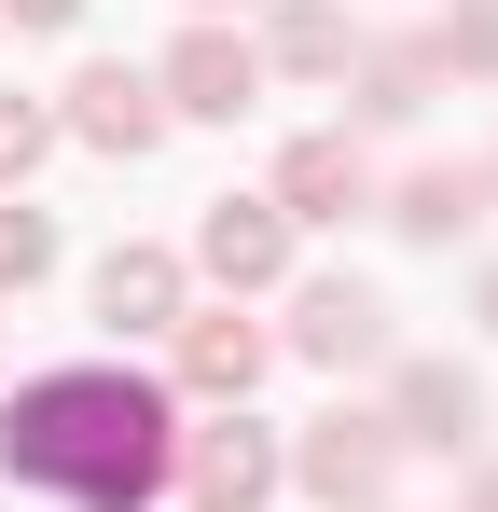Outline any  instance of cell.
Wrapping results in <instances>:
<instances>
[{
  "label": "cell",
  "instance_id": "obj_8",
  "mask_svg": "<svg viewBox=\"0 0 498 512\" xmlns=\"http://www.w3.org/2000/svg\"><path fill=\"white\" fill-rule=\"evenodd\" d=\"M0 277H42V222H0Z\"/></svg>",
  "mask_w": 498,
  "mask_h": 512
},
{
  "label": "cell",
  "instance_id": "obj_2",
  "mask_svg": "<svg viewBox=\"0 0 498 512\" xmlns=\"http://www.w3.org/2000/svg\"><path fill=\"white\" fill-rule=\"evenodd\" d=\"M83 125H97V139H125V153H139V139H153V97L125 84V70H97V84H83Z\"/></svg>",
  "mask_w": 498,
  "mask_h": 512
},
{
  "label": "cell",
  "instance_id": "obj_4",
  "mask_svg": "<svg viewBox=\"0 0 498 512\" xmlns=\"http://www.w3.org/2000/svg\"><path fill=\"white\" fill-rule=\"evenodd\" d=\"M208 263H222V277H263V263H277V222H263V208H222V222H208Z\"/></svg>",
  "mask_w": 498,
  "mask_h": 512
},
{
  "label": "cell",
  "instance_id": "obj_3",
  "mask_svg": "<svg viewBox=\"0 0 498 512\" xmlns=\"http://www.w3.org/2000/svg\"><path fill=\"white\" fill-rule=\"evenodd\" d=\"M180 97H194V111H236V97H249V56H236V42H194V56H180Z\"/></svg>",
  "mask_w": 498,
  "mask_h": 512
},
{
  "label": "cell",
  "instance_id": "obj_1",
  "mask_svg": "<svg viewBox=\"0 0 498 512\" xmlns=\"http://www.w3.org/2000/svg\"><path fill=\"white\" fill-rule=\"evenodd\" d=\"M153 457H166V402L125 388V374H56V388L14 402V471L28 485H70V499L125 512L153 485Z\"/></svg>",
  "mask_w": 498,
  "mask_h": 512
},
{
  "label": "cell",
  "instance_id": "obj_10",
  "mask_svg": "<svg viewBox=\"0 0 498 512\" xmlns=\"http://www.w3.org/2000/svg\"><path fill=\"white\" fill-rule=\"evenodd\" d=\"M14 14H70V0H14Z\"/></svg>",
  "mask_w": 498,
  "mask_h": 512
},
{
  "label": "cell",
  "instance_id": "obj_7",
  "mask_svg": "<svg viewBox=\"0 0 498 512\" xmlns=\"http://www.w3.org/2000/svg\"><path fill=\"white\" fill-rule=\"evenodd\" d=\"M194 374L208 388H249V333H194Z\"/></svg>",
  "mask_w": 498,
  "mask_h": 512
},
{
  "label": "cell",
  "instance_id": "obj_5",
  "mask_svg": "<svg viewBox=\"0 0 498 512\" xmlns=\"http://www.w3.org/2000/svg\"><path fill=\"white\" fill-rule=\"evenodd\" d=\"M97 291H111V319H153V305H166V263H153V250H125Z\"/></svg>",
  "mask_w": 498,
  "mask_h": 512
},
{
  "label": "cell",
  "instance_id": "obj_6",
  "mask_svg": "<svg viewBox=\"0 0 498 512\" xmlns=\"http://www.w3.org/2000/svg\"><path fill=\"white\" fill-rule=\"evenodd\" d=\"M194 471H208V499H249V485H263V443H208Z\"/></svg>",
  "mask_w": 498,
  "mask_h": 512
},
{
  "label": "cell",
  "instance_id": "obj_9",
  "mask_svg": "<svg viewBox=\"0 0 498 512\" xmlns=\"http://www.w3.org/2000/svg\"><path fill=\"white\" fill-rule=\"evenodd\" d=\"M28 153H42V125H28V111H0V167H28Z\"/></svg>",
  "mask_w": 498,
  "mask_h": 512
}]
</instances>
